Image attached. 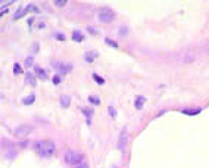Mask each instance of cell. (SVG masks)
Segmentation results:
<instances>
[{
	"label": "cell",
	"instance_id": "obj_1",
	"mask_svg": "<svg viewBox=\"0 0 209 168\" xmlns=\"http://www.w3.org/2000/svg\"><path fill=\"white\" fill-rule=\"evenodd\" d=\"M34 150L41 158H49V156H52L55 154L56 146H55L52 140H37L34 143Z\"/></svg>",
	"mask_w": 209,
	"mask_h": 168
},
{
	"label": "cell",
	"instance_id": "obj_2",
	"mask_svg": "<svg viewBox=\"0 0 209 168\" xmlns=\"http://www.w3.org/2000/svg\"><path fill=\"white\" fill-rule=\"evenodd\" d=\"M99 21L100 22H105V24H107V22H112V21L115 19V14H113V10L111 9V8H107V6H105V8H102V9L99 10Z\"/></svg>",
	"mask_w": 209,
	"mask_h": 168
},
{
	"label": "cell",
	"instance_id": "obj_3",
	"mask_svg": "<svg viewBox=\"0 0 209 168\" xmlns=\"http://www.w3.org/2000/svg\"><path fill=\"white\" fill-rule=\"evenodd\" d=\"M83 159V155L81 154H77V152H72V150H68L66 154L63 155V161L66 164H77Z\"/></svg>",
	"mask_w": 209,
	"mask_h": 168
},
{
	"label": "cell",
	"instance_id": "obj_4",
	"mask_svg": "<svg viewBox=\"0 0 209 168\" xmlns=\"http://www.w3.org/2000/svg\"><path fill=\"white\" fill-rule=\"evenodd\" d=\"M33 131V127L31 125H19V127H16L13 130V134L16 137H25V136H28L29 133Z\"/></svg>",
	"mask_w": 209,
	"mask_h": 168
},
{
	"label": "cell",
	"instance_id": "obj_5",
	"mask_svg": "<svg viewBox=\"0 0 209 168\" xmlns=\"http://www.w3.org/2000/svg\"><path fill=\"white\" fill-rule=\"evenodd\" d=\"M53 68L59 72V74H68V72H71V69H72V65H71V63H63V62H55Z\"/></svg>",
	"mask_w": 209,
	"mask_h": 168
},
{
	"label": "cell",
	"instance_id": "obj_6",
	"mask_svg": "<svg viewBox=\"0 0 209 168\" xmlns=\"http://www.w3.org/2000/svg\"><path fill=\"white\" fill-rule=\"evenodd\" d=\"M125 142H127V128H124L121 133V137H119V142H118V149L119 150L125 148Z\"/></svg>",
	"mask_w": 209,
	"mask_h": 168
},
{
	"label": "cell",
	"instance_id": "obj_7",
	"mask_svg": "<svg viewBox=\"0 0 209 168\" xmlns=\"http://www.w3.org/2000/svg\"><path fill=\"white\" fill-rule=\"evenodd\" d=\"M34 71H35V74H37V77L41 78V80H46V78H47V75H46V71H44L43 68L35 67V68H34Z\"/></svg>",
	"mask_w": 209,
	"mask_h": 168
},
{
	"label": "cell",
	"instance_id": "obj_8",
	"mask_svg": "<svg viewBox=\"0 0 209 168\" xmlns=\"http://www.w3.org/2000/svg\"><path fill=\"white\" fill-rule=\"evenodd\" d=\"M144 102H146L144 96H137V97H136V102H134V105H136V109H141Z\"/></svg>",
	"mask_w": 209,
	"mask_h": 168
},
{
	"label": "cell",
	"instance_id": "obj_9",
	"mask_svg": "<svg viewBox=\"0 0 209 168\" xmlns=\"http://www.w3.org/2000/svg\"><path fill=\"white\" fill-rule=\"evenodd\" d=\"M72 40H74V41H78V43H80V41H83V40H84L83 33H81V31H74V33H72Z\"/></svg>",
	"mask_w": 209,
	"mask_h": 168
},
{
	"label": "cell",
	"instance_id": "obj_10",
	"mask_svg": "<svg viewBox=\"0 0 209 168\" xmlns=\"http://www.w3.org/2000/svg\"><path fill=\"white\" fill-rule=\"evenodd\" d=\"M25 81L28 83V84H31L33 87L37 86V80L34 78V75H33V74H27V77H25Z\"/></svg>",
	"mask_w": 209,
	"mask_h": 168
},
{
	"label": "cell",
	"instance_id": "obj_11",
	"mask_svg": "<svg viewBox=\"0 0 209 168\" xmlns=\"http://www.w3.org/2000/svg\"><path fill=\"white\" fill-rule=\"evenodd\" d=\"M200 111L202 109H181V112L184 115H197V114H200Z\"/></svg>",
	"mask_w": 209,
	"mask_h": 168
},
{
	"label": "cell",
	"instance_id": "obj_12",
	"mask_svg": "<svg viewBox=\"0 0 209 168\" xmlns=\"http://www.w3.org/2000/svg\"><path fill=\"white\" fill-rule=\"evenodd\" d=\"M83 114H84V115H87V117H88L87 124L90 125V124H91V120H90V118H91V115H93V111H91V109H86V108H84V109H83Z\"/></svg>",
	"mask_w": 209,
	"mask_h": 168
},
{
	"label": "cell",
	"instance_id": "obj_13",
	"mask_svg": "<svg viewBox=\"0 0 209 168\" xmlns=\"http://www.w3.org/2000/svg\"><path fill=\"white\" fill-rule=\"evenodd\" d=\"M34 99H35V96H34V95H31V96L25 97L24 100H22V103H24V105H31V103L34 102Z\"/></svg>",
	"mask_w": 209,
	"mask_h": 168
},
{
	"label": "cell",
	"instance_id": "obj_14",
	"mask_svg": "<svg viewBox=\"0 0 209 168\" xmlns=\"http://www.w3.org/2000/svg\"><path fill=\"white\" fill-rule=\"evenodd\" d=\"M27 14V10L25 9H19V10H16V14H15V19H19V18H22V15Z\"/></svg>",
	"mask_w": 209,
	"mask_h": 168
},
{
	"label": "cell",
	"instance_id": "obj_15",
	"mask_svg": "<svg viewBox=\"0 0 209 168\" xmlns=\"http://www.w3.org/2000/svg\"><path fill=\"white\" fill-rule=\"evenodd\" d=\"M60 105L65 106V108L69 106V97L68 96H62V97H60Z\"/></svg>",
	"mask_w": 209,
	"mask_h": 168
},
{
	"label": "cell",
	"instance_id": "obj_16",
	"mask_svg": "<svg viewBox=\"0 0 209 168\" xmlns=\"http://www.w3.org/2000/svg\"><path fill=\"white\" fill-rule=\"evenodd\" d=\"M88 102H91L93 105H100V99L96 96H90L88 97Z\"/></svg>",
	"mask_w": 209,
	"mask_h": 168
},
{
	"label": "cell",
	"instance_id": "obj_17",
	"mask_svg": "<svg viewBox=\"0 0 209 168\" xmlns=\"http://www.w3.org/2000/svg\"><path fill=\"white\" fill-rule=\"evenodd\" d=\"M94 56H96V53H86V56H84V58H86V61H87L88 63H90V62H93Z\"/></svg>",
	"mask_w": 209,
	"mask_h": 168
},
{
	"label": "cell",
	"instance_id": "obj_18",
	"mask_svg": "<svg viewBox=\"0 0 209 168\" xmlns=\"http://www.w3.org/2000/svg\"><path fill=\"white\" fill-rule=\"evenodd\" d=\"M93 80L97 83V84H103V83H105V80H103L102 77H99L97 74H93Z\"/></svg>",
	"mask_w": 209,
	"mask_h": 168
},
{
	"label": "cell",
	"instance_id": "obj_19",
	"mask_svg": "<svg viewBox=\"0 0 209 168\" xmlns=\"http://www.w3.org/2000/svg\"><path fill=\"white\" fill-rule=\"evenodd\" d=\"M21 72H22V69H21L19 63H15L13 65V74L15 75H18V74H21Z\"/></svg>",
	"mask_w": 209,
	"mask_h": 168
},
{
	"label": "cell",
	"instance_id": "obj_20",
	"mask_svg": "<svg viewBox=\"0 0 209 168\" xmlns=\"http://www.w3.org/2000/svg\"><path fill=\"white\" fill-rule=\"evenodd\" d=\"M105 43H106V44H109V46H112V47H115V49L118 47V44L115 43V41H112L111 39H105Z\"/></svg>",
	"mask_w": 209,
	"mask_h": 168
},
{
	"label": "cell",
	"instance_id": "obj_21",
	"mask_svg": "<svg viewBox=\"0 0 209 168\" xmlns=\"http://www.w3.org/2000/svg\"><path fill=\"white\" fill-rule=\"evenodd\" d=\"M53 3H55L56 6H63V5H66V2H65V0H55Z\"/></svg>",
	"mask_w": 209,
	"mask_h": 168
},
{
	"label": "cell",
	"instance_id": "obj_22",
	"mask_svg": "<svg viewBox=\"0 0 209 168\" xmlns=\"http://www.w3.org/2000/svg\"><path fill=\"white\" fill-rule=\"evenodd\" d=\"M55 37H56V39L59 40V41H63V40H65V35H63V34H55Z\"/></svg>",
	"mask_w": 209,
	"mask_h": 168
},
{
	"label": "cell",
	"instance_id": "obj_23",
	"mask_svg": "<svg viewBox=\"0 0 209 168\" xmlns=\"http://www.w3.org/2000/svg\"><path fill=\"white\" fill-rule=\"evenodd\" d=\"M75 168H88V164L81 162V164H78V165H75Z\"/></svg>",
	"mask_w": 209,
	"mask_h": 168
},
{
	"label": "cell",
	"instance_id": "obj_24",
	"mask_svg": "<svg viewBox=\"0 0 209 168\" xmlns=\"http://www.w3.org/2000/svg\"><path fill=\"white\" fill-rule=\"evenodd\" d=\"M127 33H128V30H127V27H122V28H121V31H119V34L122 35V34H127Z\"/></svg>",
	"mask_w": 209,
	"mask_h": 168
},
{
	"label": "cell",
	"instance_id": "obj_25",
	"mask_svg": "<svg viewBox=\"0 0 209 168\" xmlns=\"http://www.w3.org/2000/svg\"><path fill=\"white\" fill-rule=\"evenodd\" d=\"M109 115H112V117H115V109H113V108H109Z\"/></svg>",
	"mask_w": 209,
	"mask_h": 168
},
{
	"label": "cell",
	"instance_id": "obj_26",
	"mask_svg": "<svg viewBox=\"0 0 209 168\" xmlns=\"http://www.w3.org/2000/svg\"><path fill=\"white\" fill-rule=\"evenodd\" d=\"M53 83H55V84H59V83H60V78H59V77H55V78H53Z\"/></svg>",
	"mask_w": 209,
	"mask_h": 168
},
{
	"label": "cell",
	"instance_id": "obj_27",
	"mask_svg": "<svg viewBox=\"0 0 209 168\" xmlns=\"http://www.w3.org/2000/svg\"><path fill=\"white\" fill-rule=\"evenodd\" d=\"M31 63H33V59H31V58H28V59H27V65H28V67H29Z\"/></svg>",
	"mask_w": 209,
	"mask_h": 168
},
{
	"label": "cell",
	"instance_id": "obj_28",
	"mask_svg": "<svg viewBox=\"0 0 209 168\" xmlns=\"http://www.w3.org/2000/svg\"><path fill=\"white\" fill-rule=\"evenodd\" d=\"M113 168H118V167H113Z\"/></svg>",
	"mask_w": 209,
	"mask_h": 168
}]
</instances>
